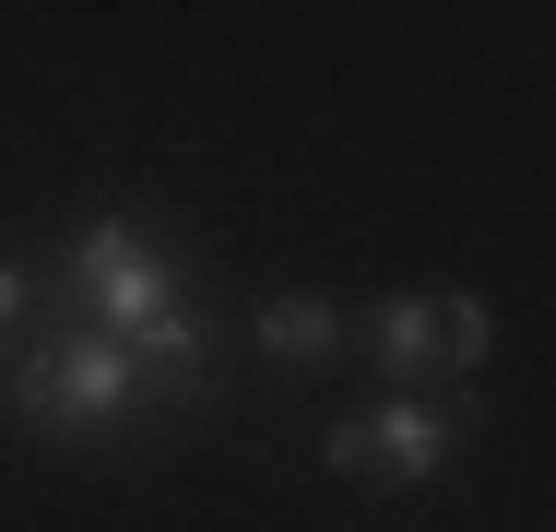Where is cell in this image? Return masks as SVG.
<instances>
[{
  "mask_svg": "<svg viewBox=\"0 0 556 532\" xmlns=\"http://www.w3.org/2000/svg\"><path fill=\"white\" fill-rule=\"evenodd\" d=\"M24 296H36V284H24V273L0 261V343H12V319H24Z\"/></svg>",
  "mask_w": 556,
  "mask_h": 532,
  "instance_id": "obj_8",
  "label": "cell"
},
{
  "mask_svg": "<svg viewBox=\"0 0 556 532\" xmlns=\"http://www.w3.org/2000/svg\"><path fill=\"white\" fill-rule=\"evenodd\" d=\"M118 355H130L142 391H178V403L214 379V331H202V308H166V319H142V331H118Z\"/></svg>",
  "mask_w": 556,
  "mask_h": 532,
  "instance_id": "obj_5",
  "label": "cell"
},
{
  "mask_svg": "<svg viewBox=\"0 0 556 532\" xmlns=\"http://www.w3.org/2000/svg\"><path fill=\"white\" fill-rule=\"evenodd\" d=\"M379 379L415 391V403H439V379H462V367H450V308L439 296H379Z\"/></svg>",
  "mask_w": 556,
  "mask_h": 532,
  "instance_id": "obj_4",
  "label": "cell"
},
{
  "mask_svg": "<svg viewBox=\"0 0 556 532\" xmlns=\"http://www.w3.org/2000/svg\"><path fill=\"white\" fill-rule=\"evenodd\" d=\"M450 461V415L439 403H415V391H391L379 415H343L332 426V473H391V485H427Z\"/></svg>",
  "mask_w": 556,
  "mask_h": 532,
  "instance_id": "obj_3",
  "label": "cell"
},
{
  "mask_svg": "<svg viewBox=\"0 0 556 532\" xmlns=\"http://www.w3.org/2000/svg\"><path fill=\"white\" fill-rule=\"evenodd\" d=\"M439 308H450V367L473 379V367H485V343H497V308H485V296H439Z\"/></svg>",
  "mask_w": 556,
  "mask_h": 532,
  "instance_id": "obj_7",
  "label": "cell"
},
{
  "mask_svg": "<svg viewBox=\"0 0 556 532\" xmlns=\"http://www.w3.org/2000/svg\"><path fill=\"white\" fill-rule=\"evenodd\" d=\"M72 296L96 308V331H142V319H166L178 308V261L142 237V225H118V213H96L84 237H72Z\"/></svg>",
  "mask_w": 556,
  "mask_h": 532,
  "instance_id": "obj_1",
  "label": "cell"
},
{
  "mask_svg": "<svg viewBox=\"0 0 556 532\" xmlns=\"http://www.w3.org/2000/svg\"><path fill=\"white\" fill-rule=\"evenodd\" d=\"M332 331H343V319L320 308V296H273V308H261V355L308 367V355H332Z\"/></svg>",
  "mask_w": 556,
  "mask_h": 532,
  "instance_id": "obj_6",
  "label": "cell"
},
{
  "mask_svg": "<svg viewBox=\"0 0 556 532\" xmlns=\"http://www.w3.org/2000/svg\"><path fill=\"white\" fill-rule=\"evenodd\" d=\"M130 391H142V379H130V355H118L96 319L24 355V415L48 426V438H84V426H108L118 403H130Z\"/></svg>",
  "mask_w": 556,
  "mask_h": 532,
  "instance_id": "obj_2",
  "label": "cell"
}]
</instances>
